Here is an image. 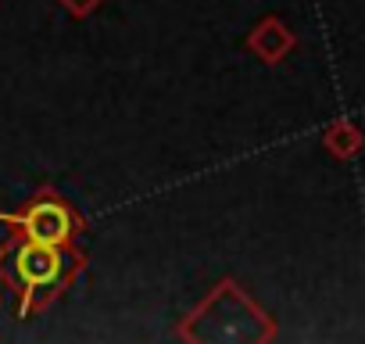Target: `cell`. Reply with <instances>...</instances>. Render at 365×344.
Listing matches in <instances>:
<instances>
[{
    "instance_id": "6da1fadb",
    "label": "cell",
    "mask_w": 365,
    "mask_h": 344,
    "mask_svg": "<svg viewBox=\"0 0 365 344\" xmlns=\"http://www.w3.org/2000/svg\"><path fill=\"white\" fill-rule=\"evenodd\" d=\"M4 255H11V269H15V280H19V315L47 308L76 280V273L86 262L79 244L61 248V244L19 241V237H11Z\"/></svg>"
},
{
    "instance_id": "7a4b0ae2",
    "label": "cell",
    "mask_w": 365,
    "mask_h": 344,
    "mask_svg": "<svg viewBox=\"0 0 365 344\" xmlns=\"http://www.w3.org/2000/svg\"><path fill=\"white\" fill-rule=\"evenodd\" d=\"M0 223L11 226V237H19V241H40V244H61V248L76 244V237L83 230V219L76 216V208L51 191L33 198L15 216L0 212Z\"/></svg>"
},
{
    "instance_id": "3957f363",
    "label": "cell",
    "mask_w": 365,
    "mask_h": 344,
    "mask_svg": "<svg viewBox=\"0 0 365 344\" xmlns=\"http://www.w3.org/2000/svg\"><path fill=\"white\" fill-rule=\"evenodd\" d=\"M294 44H297V40H294V33H290L279 19H265V22L247 36V51H255L265 65H276L283 54H290V51H294Z\"/></svg>"
},
{
    "instance_id": "277c9868",
    "label": "cell",
    "mask_w": 365,
    "mask_h": 344,
    "mask_svg": "<svg viewBox=\"0 0 365 344\" xmlns=\"http://www.w3.org/2000/svg\"><path fill=\"white\" fill-rule=\"evenodd\" d=\"M322 143L329 147V154L336 158H354L361 151V129L354 122H333L326 133H322Z\"/></svg>"
},
{
    "instance_id": "5b68a950",
    "label": "cell",
    "mask_w": 365,
    "mask_h": 344,
    "mask_svg": "<svg viewBox=\"0 0 365 344\" xmlns=\"http://www.w3.org/2000/svg\"><path fill=\"white\" fill-rule=\"evenodd\" d=\"M61 4H65V8H68L76 19H83V15H90V11L101 4V0H61Z\"/></svg>"
}]
</instances>
